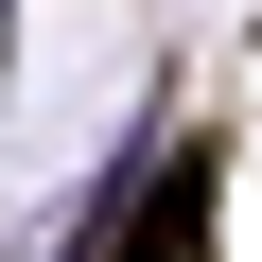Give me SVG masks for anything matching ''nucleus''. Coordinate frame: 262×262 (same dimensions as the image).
Listing matches in <instances>:
<instances>
[{"label": "nucleus", "mask_w": 262, "mask_h": 262, "mask_svg": "<svg viewBox=\"0 0 262 262\" xmlns=\"http://www.w3.org/2000/svg\"><path fill=\"white\" fill-rule=\"evenodd\" d=\"M210 158H158L140 192H122V227H105V262H210Z\"/></svg>", "instance_id": "nucleus-1"}]
</instances>
